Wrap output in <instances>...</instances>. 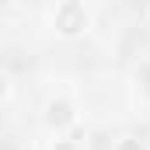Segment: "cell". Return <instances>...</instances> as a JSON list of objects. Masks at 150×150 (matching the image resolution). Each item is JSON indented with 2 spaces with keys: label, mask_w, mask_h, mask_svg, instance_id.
Returning a JSON list of instances; mask_svg holds the SVG:
<instances>
[{
  "label": "cell",
  "mask_w": 150,
  "mask_h": 150,
  "mask_svg": "<svg viewBox=\"0 0 150 150\" xmlns=\"http://www.w3.org/2000/svg\"><path fill=\"white\" fill-rule=\"evenodd\" d=\"M52 28L59 38H80L91 28V14L80 0H59L52 11Z\"/></svg>",
  "instance_id": "obj_1"
},
{
  "label": "cell",
  "mask_w": 150,
  "mask_h": 150,
  "mask_svg": "<svg viewBox=\"0 0 150 150\" xmlns=\"http://www.w3.org/2000/svg\"><path fill=\"white\" fill-rule=\"evenodd\" d=\"M42 122L45 129L52 133H67L70 126H77V108L70 98H49L45 101V112H42Z\"/></svg>",
  "instance_id": "obj_2"
},
{
  "label": "cell",
  "mask_w": 150,
  "mask_h": 150,
  "mask_svg": "<svg viewBox=\"0 0 150 150\" xmlns=\"http://www.w3.org/2000/svg\"><path fill=\"white\" fill-rule=\"evenodd\" d=\"M112 150H147V147H143L136 136H122V140H115V147H112Z\"/></svg>",
  "instance_id": "obj_3"
},
{
  "label": "cell",
  "mask_w": 150,
  "mask_h": 150,
  "mask_svg": "<svg viewBox=\"0 0 150 150\" xmlns=\"http://www.w3.org/2000/svg\"><path fill=\"white\" fill-rule=\"evenodd\" d=\"M52 150H77V143H74V140H56Z\"/></svg>",
  "instance_id": "obj_4"
},
{
  "label": "cell",
  "mask_w": 150,
  "mask_h": 150,
  "mask_svg": "<svg viewBox=\"0 0 150 150\" xmlns=\"http://www.w3.org/2000/svg\"><path fill=\"white\" fill-rule=\"evenodd\" d=\"M140 80H143V91H147V94H150V63H147V67H143V74H140Z\"/></svg>",
  "instance_id": "obj_5"
},
{
  "label": "cell",
  "mask_w": 150,
  "mask_h": 150,
  "mask_svg": "<svg viewBox=\"0 0 150 150\" xmlns=\"http://www.w3.org/2000/svg\"><path fill=\"white\" fill-rule=\"evenodd\" d=\"M7 4H14V0H7Z\"/></svg>",
  "instance_id": "obj_6"
}]
</instances>
